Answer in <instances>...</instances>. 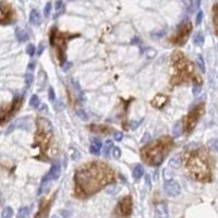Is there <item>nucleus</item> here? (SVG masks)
<instances>
[{
    "mask_svg": "<svg viewBox=\"0 0 218 218\" xmlns=\"http://www.w3.org/2000/svg\"><path fill=\"white\" fill-rule=\"evenodd\" d=\"M143 174H144V168H143V166L142 165H136L132 172L133 178H134L135 180H140L143 177Z\"/></svg>",
    "mask_w": 218,
    "mask_h": 218,
    "instance_id": "nucleus-18",
    "label": "nucleus"
},
{
    "mask_svg": "<svg viewBox=\"0 0 218 218\" xmlns=\"http://www.w3.org/2000/svg\"><path fill=\"white\" fill-rule=\"evenodd\" d=\"M55 10H56V15H55V19L58 17L60 14L64 12V3L62 1H57L56 5H55Z\"/></svg>",
    "mask_w": 218,
    "mask_h": 218,
    "instance_id": "nucleus-21",
    "label": "nucleus"
},
{
    "mask_svg": "<svg viewBox=\"0 0 218 218\" xmlns=\"http://www.w3.org/2000/svg\"><path fill=\"white\" fill-rule=\"evenodd\" d=\"M201 91H202L201 85H197V84H194V86H193V95H194V96H197L200 93H201Z\"/></svg>",
    "mask_w": 218,
    "mask_h": 218,
    "instance_id": "nucleus-39",
    "label": "nucleus"
},
{
    "mask_svg": "<svg viewBox=\"0 0 218 218\" xmlns=\"http://www.w3.org/2000/svg\"><path fill=\"white\" fill-rule=\"evenodd\" d=\"M90 152H91V154L94 155V156H99V154H101V148H98V147L94 146V145H91Z\"/></svg>",
    "mask_w": 218,
    "mask_h": 218,
    "instance_id": "nucleus-34",
    "label": "nucleus"
},
{
    "mask_svg": "<svg viewBox=\"0 0 218 218\" xmlns=\"http://www.w3.org/2000/svg\"><path fill=\"white\" fill-rule=\"evenodd\" d=\"M115 181V171L103 162L83 165L74 174V194L78 199H87Z\"/></svg>",
    "mask_w": 218,
    "mask_h": 218,
    "instance_id": "nucleus-1",
    "label": "nucleus"
},
{
    "mask_svg": "<svg viewBox=\"0 0 218 218\" xmlns=\"http://www.w3.org/2000/svg\"><path fill=\"white\" fill-rule=\"evenodd\" d=\"M186 169L195 181L207 183L213 180L209 156L204 150L193 151L186 160Z\"/></svg>",
    "mask_w": 218,
    "mask_h": 218,
    "instance_id": "nucleus-4",
    "label": "nucleus"
},
{
    "mask_svg": "<svg viewBox=\"0 0 218 218\" xmlns=\"http://www.w3.org/2000/svg\"><path fill=\"white\" fill-rule=\"evenodd\" d=\"M13 216V209L11 208V207H5L2 211V213H1V217L2 218H12Z\"/></svg>",
    "mask_w": 218,
    "mask_h": 218,
    "instance_id": "nucleus-27",
    "label": "nucleus"
},
{
    "mask_svg": "<svg viewBox=\"0 0 218 218\" xmlns=\"http://www.w3.org/2000/svg\"><path fill=\"white\" fill-rule=\"evenodd\" d=\"M203 17H204V13L203 11H199L197 12V15H196V24L200 25L203 21Z\"/></svg>",
    "mask_w": 218,
    "mask_h": 218,
    "instance_id": "nucleus-38",
    "label": "nucleus"
},
{
    "mask_svg": "<svg viewBox=\"0 0 218 218\" xmlns=\"http://www.w3.org/2000/svg\"><path fill=\"white\" fill-rule=\"evenodd\" d=\"M196 63H197V67H199L200 70H201L203 73H205L206 72V67H205V62H204L203 57L197 56V58H196Z\"/></svg>",
    "mask_w": 218,
    "mask_h": 218,
    "instance_id": "nucleus-25",
    "label": "nucleus"
},
{
    "mask_svg": "<svg viewBox=\"0 0 218 218\" xmlns=\"http://www.w3.org/2000/svg\"><path fill=\"white\" fill-rule=\"evenodd\" d=\"M91 145H94V146L98 147V148H101V146H103V144H101V141L98 140V139H95V137H92L91 139Z\"/></svg>",
    "mask_w": 218,
    "mask_h": 218,
    "instance_id": "nucleus-36",
    "label": "nucleus"
},
{
    "mask_svg": "<svg viewBox=\"0 0 218 218\" xmlns=\"http://www.w3.org/2000/svg\"><path fill=\"white\" fill-rule=\"evenodd\" d=\"M192 29H193V25L190 22L189 17H185L184 21H182L178 27L177 31L171 35L169 38V42L172 45H177V46H183L186 43L188 38H189L190 34H191Z\"/></svg>",
    "mask_w": 218,
    "mask_h": 218,
    "instance_id": "nucleus-7",
    "label": "nucleus"
},
{
    "mask_svg": "<svg viewBox=\"0 0 218 218\" xmlns=\"http://www.w3.org/2000/svg\"><path fill=\"white\" fill-rule=\"evenodd\" d=\"M169 101V98L167 97L166 95H163V94H158L156 95L152 101H151V105L154 108H158V109H162L167 103Z\"/></svg>",
    "mask_w": 218,
    "mask_h": 218,
    "instance_id": "nucleus-14",
    "label": "nucleus"
},
{
    "mask_svg": "<svg viewBox=\"0 0 218 218\" xmlns=\"http://www.w3.org/2000/svg\"><path fill=\"white\" fill-rule=\"evenodd\" d=\"M17 19L14 9L8 2H0V24H10Z\"/></svg>",
    "mask_w": 218,
    "mask_h": 218,
    "instance_id": "nucleus-11",
    "label": "nucleus"
},
{
    "mask_svg": "<svg viewBox=\"0 0 218 218\" xmlns=\"http://www.w3.org/2000/svg\"><path fill=\"white\" fill-rule=\"evenodd\" d=\"M52 218H60V217H59L58 215H52Z\"/></svg>",
    "mask_w": 218,
    "mask_h": 218,
    "instance_id": "nucleus-48",
    "label": "nucleus"
},
{
    "mask_svg": "<svg viewBox=\"0 0 218 218\" xmlns=\"http://www.w3.org/2000/svg\"><path fill=\"white\" fill-rule=\"evenodd\" d=\"M35 67H36V61L31 60L29 66H27V70H29V71H33V70H35Z\"/></svg>",
    "mask_w": 218,
    "mask_h": 218,
    "instance_id": "nucleus-44",
    "label": "nucleus"
},
{
    "mask_svg": "<svg viewBox=\"0 0 218 218\" xmlns=\"http://www.w3.org/2000/svg\"><path fill=\"white\" fill-rule=\"evenodd\" d=\"M113 137H115V140L117 141V142H120V141L123 139V133L117 131V132L113 133Z\"/></svg>",
    "mask_w": 218,
    "mask_h": 218,
    "instance_id": "nucleus-40",
    "label": "nucleus"
},
{
    "mask_svg": "<svg viewBox=\"0 0 218 218\" xmlns=\"http://www.w3.org/2000/svg\"><path fill=\"white\" fill-rule=\"evenodd\" d=\"M27 215H29V207L23 206V207H21V208L19 209V212H17V218H26Z\"/></svg>",
    "mask_w": 218,
    "mask_h": 218,
    "instance_id": "nucleus-28",
    "label": "nucleus"
},
{
    "mask_svg": "<svg viewBox=\"0 0 218 218\" xmlns=\"http://www.w3.org/2000/svg\"><path fill=\"white\" fill-rule=\"evenodd\" d=\"M142 121L143 120H140V121H131V123H130V128H131V130H135L139 125L142 123Z\"/></svg>",
    "mask_w": 218,
    "mask_h": 218,
    "instance_id": "nucleus-43",
    "label": "nucleus"
},
{
    "mask_svg": "<svg viewBox=\"0 0 218 218\" xmlns=\"http://www.w3.org/2000/svg\"><path fill=\"white\" fill-rule=\"evenodd\" d=\"M174 142L172 137L165 135L154 142L148 143L141 150L142 160L151 167H158L163 164L166 156L171 152Z\"/></svg>",
    "mask_w": 218,
    "mask_h": 218,
    "instance_id": "nucleus-3",
    "label": "nucleus"
},
{
    "mask_svg": "<svg viewBox=\"0 0 218 218\" xmlns=\"http://www.w3.org/2000/svg\"><path fill=\"white\" fill-rule=\"evenodd\" d=\"M55 108H56V110H57V111H61V110H63V109H64V105H63V103H62L61 101H57L56 105H55Z\"/></svg>",
    "mask_w": 218,
    "mask_h": 218,
    "instance_id": "nucleus-42",
    "label": "nucleus"
},
{
    "mask_svg": "<svg viewBox=\"0 0 218 218\" xmlns=\"http://www.w3.org/2000/svg\"><path fill=\"white\" fill-rule=\"evenodd\" d=\"M29 105L33 108H38L39 105H40V101H39V97L37 95H33L29 99Z\"/></svg>",
    "mask_w": 218,
    "mask_h": 218,
    "instance_id": "nucleus-26",
    "label": "nucleus"
},
{
    "mask_svg": "<svg viewBox=\"0 0 218 218\" xmlns=\"http://www.w3.org/2000/svg\"><path fill=\"white\" fill-rule=\"evenodd\" d=\"M22 105V97L21 96H15L11 104H9L6 107L0 108V125L9 121L13 116L15 115L17 110L21 108Z\"/></svg>",
    "mask_w": 218,
    "mask_h": 218,
    "instance_id": "nucleus-9",
    "label": "nucleus"
},
{
    "mask_svg": "<svg viewBox=\"0 0 218 218\" xmlns=\"http://www.w3.org/2000/svg\"><path fill=\"white\" fill-rule=\"evenodd\" d=\"M171 67L172 74L170 78V85L179 86L190 82H193V84H197V85L202 84V78L195 72L194 64L180 50L172 52Z\"/></svg>",
    "mask_w": 218,
    "mask_h": 218,
    "instance_id": "nucleus-2",
    "label": "nucleus"
},
{
    "mask_svg": "<svg viewBox=\"0 0 218 218\" xmlns=\"http://www.w3.org/2000/svg\"><path fill=\"white\" fill-rule=\"evenodd\" d=\"M193 42L195 45H197V46H202V45L204 44V35L202 32H199L196 33L195 35H194L193 37Z\"/></svg>",
    "mask_w": 218,
    "mask_h": 218,
    "instance_id": "nucleus-22",
    "label": "nucleus"
},
{
    "mask_svg": "<svg viewBox=\"0 0 218 218\" xmlns=\"http://www.w3.org/2000/svg\"><path fill=\"white\" fill-rule=\"evenodd\" d=\"M155 218H169L168 208L165 203L157 204L156 208H155Z\"/></svg>",
    "mask_w": 218,
    "mask_h": 218,
    "instance_id": "nucleus-16",
    "label": "nucleus"
},
{
    "mask_svg": "<svg viewBox=\"0 0 218 218\" xmlns=\"http://www.w3.org/2000/svg\"><path fill=\"white\" fill-rule=\"evenodd\" d=\"M113 141H106L105 143V147H104V151H103V155L104 157H108V155H109V152H110V150H113Z\"/></svg>",
    "mask_w": 218,
    "mask_h": 218,
    "instance_id": "nucleus-23",
    "label": "nucleus"
},
{
    "mask_svg": "<svg viewBox=\"0 0 218 218\" xmlns=\"http://www.w3.org/2000/svg\"><path fill=\"white\" fill-rule=\"evenodd\" d=\"M172 134L174 137H179L182 134V123L181 121H177L172 129Z\"/></svg>",
    "mask_w": 218,
    "mask_h": 218,
    "instance_id": "nucleus-20",
    "label": "nucleus"
},
{
    "mask_svg": "<svg viewBox=\"0 0 218 218\" xmlns=\"http://www.w3.org/2000/svg\"><path fill=\"white\" fill-rule=\"evenodd\" d=\"M50 11H52V2H47L44 8V17H48L50 14Z\"/></svg>",
    "mask_w": 218,
    "mask_h": 218,
    "instance_id": "nucleus-33",
    "label": "nucleus"
},
{
    "mask_svg": "<svg viewBox=\"0 0 218 218\" xmlns=\"http://www.w3.org/2000/svg\"><path fill=\"white\" fill-rule=\"evenodd\" d=\"M36 133L34 136L33 147H38L39 154L36 156L37 159L43 162H49V152L54 147V128L52 122L44 117L37 118Z\"/></svg>",
    "mask_w": 218,
    "mask_h": 218,
    "instance_id": "nucleus-5",
    "label": "nucleus"
},
{
    "mask_svg": "<svg viewBox=\"0 0 218 218\" xmlns=\"http://www.w3.org/2000/svg\"><path fill=\"white\" fill-rule=\"evenodd\" d=\"M55 196H50L49 199H43L39 202L38 206V212L35 215V218H46L48 216L49 209L52 206V202H54Z\"/></svg>",
    "mask_w": 218,
    "mask_h": 218,
    "instance_id": "nucleus-12",
    "label": "nucleus"
},
{
    "mask_svg": "<svg viewBox=\"0 0 218 218\" xmlns=\"http://www.w3.org/2000/svg\"><path fill=\"white\" fill-rule=\"evenodd\" d=\"M33 81H34V76H33V74L26 73V75H25V85H26V88H29V86L32 85Z\"/></svg>",
    "mask_w": 218,
    "mask_h": 218,
    "instance_id": "nucleus-29",
    "label": "nucleus"
},
{
    "mask_svg": "<svg viewBox=\"0 0 218 218\" xmlns=\"http://www.w3.org/2000/svg\"><path fill=\"white\" fill-rule=\"evenodd\" d=\"M205 110V105L204 103L197 104L195 107L190 110V113L184 117L183 119V127H182V131L185 132V134H190L192 131L194 130V128L196 127L197 122H199L200 118L204 113Z\"/></svg>",
    "mask_w": 218,
    "mask_h": 218,
    "instance_id": "nucleus-8",
    "label": "nucleus"
},
{
    "mask_svg": "<svg viewBox=\"0 0 218 218\" xmlns=\"http://www.w3.org/2000/svg\"><path fill=\"white\" fill-rule=\"evenodd\" d=\"M217 7H218V3H215L213 7V24H214V29H215L216 35H217Z\"/></svg>",
    "mask_w": 218,
    "mask_h": 218,
    "instance_id": "nucleus-24",
    "label": "nucleus"
},
{
    "mask_svg": "<svg viewBox=\"0 0 218 218\" xmlns=\"http://www.w3.org/2000/svg\"><path fill=\"white\" fill-rule=\"evenodd\" d=\"M90 129H91L92 132L99 133V134H103V135L110 134V133H113V131H115L113 130L111 128L107 127V125H104V124H91L90 125Z\"/></svg>",
    "mask_w": 218,
    "mask_h": 218,
    "instance_id": "nucleus-15",
    "label": "nucleus"
},
{
    "mask_svg": "<svg viewBox=\"0 0 218 218\" xmlns=\"http://www.w3.org/2000/svg\"><path fill=\"white\" fill-rule=\"evenodd\" d=\"M115 213L120 218H129L132 215V197L130 195H125L124 197L118 202L116 206Z\"/></svg>",
    "mask_w": 218,
    "mask_h": 218,
    "instance_id": "nucleus-10",
    "label": "nucleus"
},
{
    "mask_svg": "<svg viewBox=\"0 0 218 218\" xmlns=\"http://www.w3.org/2000/svg\"><path fill=\"white\" fill-rule=\"evenodd\" d=\"M113 156L115 157V158H120V156H121V151H120V148L119 147H115L113 146Z\"/></svg>",
    "mask_w": 218,
    "mask_h": 218,
    "instance_id": "nucleus-37",
    "label": "nucleus"
},
{
    "mask_svg": "<svg viewBox=\"0 0 218 218\" xmlns=\"http://www.w3.org/2000/svg\"><path fill=\"white\" fill-rule=\"evenodd\" d=\"M81 36V34H71V33H64L60 32L57 26H52L50 29V34H49V42L50 46L54 47L56 50V56L58 63L60 67H62L67 62V48H68V40L78 38Z\"/></svg>",
    "mask_w": 218,
    "mask_h": 218,
    "instance_id": "nucleus-6",
    "label": "nucleus"
},
{
    "mask_svg": "<svg viewBox=\"0 0 218 218\" xmlns=\"http://www.w3.org/2000/svg\"><path fill=\"white\" fill-rule=\"evenodd\" d=\"M169 166L171 167H179L180 166V159L179 158H174L169 162Z\"/></svg>",
    "mask_w": 218,
    "mask_h": 218,
    "instance_id": "nucleus-41",
    "label": "nucleus"
},
{
    "mask_svg": "<svg viewBox=\"0 0 218 218\" xmlns=\"http://www.w3.org/2000/svg\"><path fill=\"white\" fill-rule=\"evenodd\" d=\"M45 50V45L44 44H39L38 46V49H37V55L38 56H40V55L43 54V52Z\"/></svg>",
    "mask_w": 218,
    "mask_h": 218,
    "instance_id": "nucleus-45",
    "label": "nucleus"
},
{
    "mask_svg": "<svg viewBox=\"0 0 218 218\" xmlns=\"http://www.w3.org/2000/svg\"><path fill=\"white\" fill-rule=\"evenodd\" d=\"M15 36H17V42H20V43L26 42L27 39H29V35H27V33L21 29H17V31H15Z\"/></svg>",
    "mask_w": 218,
    "mask_h": 218,
    "instance_id": "nucleus-19",
    "label": "nucleus"
},
{
    "mask_svg": "<svg viewBox=\"0 0 218 218\" xmlns=\"http://www.w3.org/2000/svg\"><path fill=\"white\" fill-rule=\"evenodd\" d=\"M150 139H151V135H150V133H145L144 135H143V137H142V143H146L147 141H150Z\"/></svg>",
    "mask_w": 218,
    "mask_h": 218,
    "instance_id": "nucleus-46",
    "label": "nucleus"
},
{
    "mask_svg": "<svg viewBox=\"0 0 218 218\" xmlns=\"http://www.w3.org/2000/svg\"><path fill=\"white\" fill-rule=\"evenodd\" d=\"M76 115H78V117L80 118L81 120H83V121H87L88 116H87V113H86L85 111L83 110V109H78V113H76Z\"/></svg>",
    "mask_w": 218,
    "mask_h": 218,
    "instance_id": "nucleus-32",
    "label": "nucleus"
},
{
    "mask_svg": "<svg viewBox=\"0 0 218 218\" xmlns=\"http://www.w3.org/2000/svg\"><path fill=\"white\" fill-rule=\"evenodd\" d=\"M25 52L29 56H34L35 55V52H36V49H35V46L33 44H29L25 48Z\"/></svg>",
    "mask_w": 218,
    "mask_h": 218,
    "instance_id": "nucleus-30",
    "label": "nucleus"
},
{
    "mask_svg": "<svg viewBox=\"0 0 218 218\" xmlns=\"http://www.w3.org/2000/svg\"><path fill=\"white\" fill-rule=\"evenodd\" d=\"M71 66H72V64L70 63V62H66V63H64L63 66H62V69H63V71H68L69 69L71 68Z\"/></svg>",
    "mask_w": 218,
    "mask_h": 218,
    "instance_id": "nucleus-47",
    "label": "nucleus"
},
{
    "mask_svg": "<svg viewBox=\"0 0 218 218\" xmlns=\"http://www.w3.org/2000/svg\"><path fill=\"white\" fill-rule=\"evenodd\" d=\"M48 98L52 103L56 101V94H55V90L52 87H49L48 90Z\"/></svg>",
    "mask_w": 218,
    "mask_h": 218,
    "instance_id": "nucleus-35",
    "label": "nucleus"
},
{
    "mask_svg": "<svg viewBox=\"0 0 218 218\" xmlns=\"http://www.w3.org/2000/svg\"><path fill=\"white\" fill-rule=\"evenodd\" d=\"M200 5H201V2H200V1H197V2H191L189 7H188V10H186V11H188L189 13H193L194 10L197 9V8L200 7Z\"/></svg>",
    "mask_w": 218,
    "mask_h": 218,
    "instance_id": "nucleus-31",
    "label": "nucleus"
},
{
    "mask_svg": "<svg viewBox=\"0 0 218 218\" xmlns=\"http://www.w3.org/2000/svg\"><path fill=\"white\" fill-rule=\"evenodd\" d=\"M40 21H42V17L39 14L38 10L33 9L32 11H31V13H29V23L35 25V26H37V25L40 24Z\"/></svg>",
    "mask_w": 218,
    "mask_h": 218,
    "instance_id": "nucleus-17",
    "label": "nucleus"
},
{
    "mask_svg": "<svg viewBox=\"0 0 218 218\" xmlns=\"http://www.w3.org/2000/svg\"><path fill=\"white\" fill-rule=\"evenodd\" d=\"M164 190H165V193L168 196H170V197L178 196L181 193V188H180L179 183L177 181H174V179H169V180H167V181H165Z\"/></svg>",
    "mask_w": 218,
    "mask_h": 218,
    "instance_id": "nucleus-13",
    "label": "nucleus"
}]
</instances>
